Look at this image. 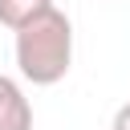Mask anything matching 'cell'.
Segmentation results:
<instances>
[{
  "label": "cell",
  "instance_id": "1",
  "mask_svg": "<svg viewBox=\"0 0 130 130\" xmlns=\"http://www.w3.org/2000/svg\"><path fill=\"white\" fill-rule=\"evenodd\" d=\"M73 65V24L61 8H45L16 28V69L32 85H57Z\"/></svg>",
  "mask_w": 130,
  "mask_h": 130
},
{
  "label": "cell",
  "instance_id": "2",
  "mask_svg": "<svg viewBox=\"0 0 130 130\" xmlns=\"http://www.w3.org/2000/svg\"><path fill=\"white\" fill-rule=\"evenodd\" d=\"M0 130H32V106L24 89L0 73Z\"/></svg>",
  "mask_w": 130,
  "mask_h": 130
},
{
  "label": "cell",
  "instance_id": "3",
  "mask_svg": "<svg viewBox=\"0 0 130 130\" xmlns=\"http://www.w3.org/2000/svg\"><path fill=\"white\" fill-rule=\"evenodd\" d=\"M45 8H53V0H0V24L16 32V28L28 24L32 16H41Z\"/></svg>",
  "mask_w": 130,
  "mask_h": 130
},
{
  "label": "cell",
  "instance_id": "4",
  "mask_svg": "<svg viewBox=\"0 0 130 130\" xmlns=\"http://www.w3.org/2000/svg\"><path fill=\"white\" fill-rule=\"evenodd\" d=\"M110 130H130V102L126 106H118V114H114V126Z\"/></svg>",
  "mask_w": 130,
  "mask_h": 130
}]
</instances>
